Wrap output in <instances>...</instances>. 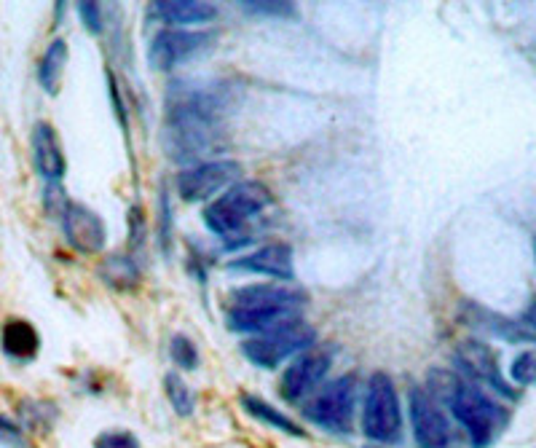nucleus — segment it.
Masks as SVG:
<instances>
[{
  "instance_id": "5701e85b",
  "label": "nucleus",
  "mask_w": 536,
  "mask_h": 448,
  "mask_svg": "<svg viewBox=\"0 0 536 448\" xmlns=\"http://www.w3.org/2000/svg\"><path fill=\"white\" fill-rule=\"evenodd\" d=\"M469 312L475 314V320H472L475 328L488 330V333H494V336H502V339H507V341L534 339V336H528V333H520V328L515 325V322L504 320V317H496V314H491L488 309H483V306H472Z\"/></svg>"
},
{
  "instance_id": "f8f14e48",
  "label": "nucleus",
  "mask_w": 536,
  "mask_h": 448,
  "mask_svg": "<svg viewBox=\"0 0 536 448\" xmlns=\"http://www.w3.org/2000/svg\"><path fill=\"white\" fill-rule=\"evenodd\" d=\"M333 368V355L327 349L311 347L295 357L293 365L282 373V398L290 403H301L314 392V389L327 379V373Z\"/></svg>"
},
{
  "instance_id": "1a4fd4ad",
  "label": "nucleus",
  "mask_w": 536,
  "mask_h": 448,
  "mask_svg": "<svg viewBox=\"0 0 536 448\" xmlns=\"http://www.w3.org/2000/svg\"><path fill=\"white\" fill-rule=\"evenodd\" d=\"M212 43H215V35L210 30H161L148 49V65L159 73H169L177 65L210 49Z\"/></svg>"
},
{
  "instance_id": "cd10ccee",
  "label": "nucleus",
  "mask_w": 536,
  "mask_h": 448,
  "mask_svg": "<svg viewBox=\"0 0 536 448\" xmlns=\"http://www.w3.org/2000/svg\"><path fill=\"white\" fill-rule=\"evenodd\" d=\"M239 9L244 14H255V17H293L295 3H282V0H266V3H252V0H244L239 3Z\"/></svg>"
},
{
  "instance_id": "6e6552de",
  "label": "nucleus",
  "mask_w": 536,
  "mask_h": 448,
  "mask_svg": "<svg viewBox=\"0 0 536 448\" xmlns=\"http://www.w3.org/2000/svg\"><path fill=\"white\" fill-rule=\"evenodd\" d=\"M242 180V164L234 159H210L199 161L188 170H183L175 178L177 196L188 204L207 202L220 191L226 194L228 188Z\"/></svg>"
},
{
  "instance_id": "b1692460",
  "label": "nucleus",
  "mask_w": 536,
  "mask_h": 448,
  "mask_svg": "<svg viewBox=\"0 0 536 448\" xmlns=\"http://www.w3.org/2000/svg\"><path fill=\"white\" fill-rule=\"evenodd\" d=\"M19 416L25 427L35 432H49L54 419H57V406L49 400H22L19 403Z\"/></svg>"
},
{
  "instance_id": "f704fd0d",
  "label": "nucleus",
  "mask_w": 536,
  "mask_h": 448,
  "mask_svg": "<svg viewBox=\"0 0 536 448\" xmlns=\"http://www.w3.org/2000/svg\"><path fill=\"white\" fill-rule=\"evenodd\" d=\"M362 448H386V446H376V443H368V446H362Z\"/></svg>"
},
{
  "instance_id": "f3484780",
  "label": "nucleus",
  "mask_w": 536,
  "mask_h": 448,
  "mask_svg": "<svg viewBox=\"0 0 536 448\" xmlns=\"http://www.w3.org/2000/svg\"><path fill=\"white\" fill-rule=\"evenodd\" d=\"M151 14L167 25H207L218 17V6L204 0H159L151 3Z\"/></svg>"
},
{
  "instance_id": "a211bd4d",
  "label": "nucleus",
  "mask_w": 536,
  "mask_h": 448,
  "mask_svg": "<svg viewBox=\"0 0 536 448\" xmlns=\"http://www.w3.org/2000/svg\"><path fill=\"white\" fill-rule=\"evenodd\" d=\"M0 349L9 360L30 363L41 352V336H38L33 322L9 320L0 330Z\"/></svg>"
},
{
  "instance_id": "dca6fc26",
  "label": "nucleus",
  "mask_w": 536,
  "mask_h": 448,
  "mask_svg": "<svg viewBox=\"0 0 536 448\" xmlns=\"http://www.w3.org/2000/svg\"><path fill=\"white\" fill-rule=\"evenodd\" d=\"M295 320H301V309H290V306L228 309V328L234 333H252V336H263V333H271V330Z\"/></svg>"
},
{
  "instance_id": "0eeeda50",
  "label": "nucleus",
  "mask_w": 536,
  "mask_h": 448,
  "mask_svg": "<svg viewBox=\"0 0 536 448\" xmlns=\"http://www.w3.org/2000/svg\"><path fill=\"white\" fill-rule=\"evenodd\" d=\"M411 408V430L416 448H464V435L456 430L451 416L424 387H411L408 392Z\"/></svg>"
},
{
  "instance_id": "a878e982",
  "label": "nucleus",
  "mask_w": 536,
  "mask_h": 448,
  "mask_svg": "<svg viewBox=\"0 0 536 448\" xmlns=\"http://www.w3.org/2000/svg\"><path fill=\"white\" fill-rule=\"evenodd\" d=\"M169 357H172V363L185 373L196 371L201 363L199 347H196L188 336H183V333H175V336L169 339Z\"/></svg>"
},
{
  "instance_id": "aec40b11",
  "label": "nucleus",
  "mask_w": 536,
  "mask_h": 448,
  "mask_svg": "<svg viewBox=\"0 0 536 448\" xmlns=\"http://www.w3.org/2000/svg\"><path fill=\"white\" fill-rule=\"evenodd\" d=\"M67 68V41L65 38H54L46 46L41 62H38V81L51 97H57L62 89V76Z\"/></svg>"
},
{
  "instance_id": "f03ea898",
  "label": "nucleus",
  "mask_w": 536,
  "mask_h": 448,
  "mask_svg": "<svg viewBox=\"0 0 536 448\" xmlns=\"http://www.w3.org/2000/svg\"><path fill=\"white\" fill-rule=\"evenodd\" d=\"M274 204V194L260 180H239L226 194L204 207V223L218 237L236 239L255 215Z\"/></svg>"
},
{
  "instance_id": "4be33fe9",
  "label": "nucleus",
  "mask_w": 536,
  "mask_h": 448,
  "mask_svg": "<svg viewBox=\"0 0 536 448\" xmlns=\"http://www.w3.org/2000/svg\"><path fill=\"white\" fill-rule=\"evenodd\" d=\"M164 395H167L169 406H172V411H175L177 416L191 419L193 411H196V395H193L191 384L177 371L164 376Z\"/></svg>"
},
{
  "instance_id": "9d476101",
  "label": "nucleus",
  "mask_w": 536,
  "mask_h": 448,
  "mask_svg": "<svg viewBox=\"0 0 536 448\" xmlns=\"http://www.w3.org/2000/svg\"><path fill=\"white\" fill-rule=\"evenodd\" d=\"M456 368H459L461 373H467L469 379L478 381V384H486L488 389H494V392H499L502 398H510V400H518V389L512 387L510 381L504 379L502 373V365H499V357H496V352L488 344H483V341L478 339H464L456 347Z\"/></svg>"
},
{
  "instance_id": "473e14b6",
  "label": "nucleus",
  "mask_w": 536,
  "mask_h": 448,
  "mask_svg": "<svg viewBox=\"0 0 536 448\" xmlns=\"http://www.w3.org/2000/svg\"><path fill=\"white\" fill-rule=\"evenodd\" d=\"M78 14L84 19V27L92 35L102 33V6L100 3H78Z\"/></svg>"
},
{
  "instance_id": "c9c22d12",
  "label": "nucleus",
  "mask_w": 536,
  "mask_h": 448,
  "mask_svg": "<svg viewBox=\"0 0 536 448\" xmlns=\"http://www.w3.org/2000/svg\"><path fill=\"white\" fill-rule=\"evenodd\" d=\"M534 255H536V237H534Z\"/></svg>"
},
{
  "instance_id": "c756f323",
  "label": "nucleus",
  "mask_w": 536,
  "mask_h": 448,
  "mask_svg": "<svg viewBox=\"0 0 536 448\" xmlns=\"http://www.w3.org/2000/svg\"><path fill=\"white\" fill-rule=\"evenodd\" d=\"M94 448H143L140 446V438L134 435L132 430H102L97 438H94Z\"/></svg>"
},
{
  "instance_id": "7ed1b4c3",
  "label": "nucleus",
  "mask_w": 536,
  "mask_h": 448,
  "mask_svg": "<svg viewBox=\"0 0 536 448\" xmlns=\"http://www.w3.org/2000/svg\"><path fill=\"white\" fill-rule=\"evenodd\" d=\"M448 408L467 435L469 448H491L510 424V411L472 384H461Z\"/></svg>"
},
{
  "instance_id": "ddd939ff",
  "label": "nucleus",
  "mask_w": 536,
  "mask_h": 448,
  "mask_svg": "<svg viewBox=\"0 0 536 448\" xmlns=\"http://www.w3.org/2000/svg\"><path fill=\"white\" fill-rule=\"evenodd\" d=\"M228 266L234 271H250V274H263V277L282 279V282H290L295 277V255L287 242H271V245L258 247L252 253L239 255Z\"/></svg>"
},
{
  "instance_id": "412c9836",
  "label": "nucleus",
  "mask_w": 536,
  "mask_h": 448,
  "mask_svg": "<svg viewBox=\"0 0 536 448\" xmlns=\"http://www.w3.org/2000/svg\"><path fill=\"white\" fill-rule=\"evenodd\" d=\"M100 279L113 290H134L140 285V263L134 255H110L100 263Z\"/></svg>"
},
{
  "instance_id": "4468645a",
  "label": "nucleus",
  "mask_w": 536,
  "mask_h": 448,
  "mask_svg": "<svg viewBox=\"0 0 536 448\" xmlns=\"http://www.w3.org/2000/svg\"><path fill=\"white\" fill-rule=\"evenodd\" d=\"M33 161L35 170L46 183L57 186L59 180L67 175V159L65 148L59 143L57 129L51 127L49 121H38L33 127Z\"/></svg>"
},
{
  "instance_id": "7c9ffc66",
  "label": "nucleus",
  "mask_w": 536,
  "mask_h": 448,
  "mask_svg": "<svg viewBox=\"0 0 536 448\" xmlns=\"http://www.w3.org/2000/svg\"><path fill=\"white\" fill-rule=\"evenodd\" d=\"M129 247L143 250L145 247V212L143 207H132L129 212Z\"/></svg>"
},
{
  "instance_id": "2f4dec72",
  "label": "nucleus",
  "mask_w": 536,
  "mask_h": 448,
  "mask_svg": "<svg viewBox=\"0 0 536 448\" xmlns=\"http://www.w3.org/2000/svg\"><path fill=\"white\" fill-rule=\"evenodd\" d=\"M159 234H161V247H164V253L169 250V234H172V207H169V196L167 191H161L159 196Z\"/></svg>"
},
{
  "instance_id": "9b49d317",
  "label": "nucleus",
  "mask_w": 536,
  "mask_h": 448,
  "mask_svg": "<svg viewBox=\"0 0 536 448\" xmlns=\"http://www.w3.org/2000/svg\"><path fill=\"white\" fill-rule=\"evenodd\" d=\"M59 220H62L67 245L73 247L78 255H97L108 245L105 220L94 210H89L86 204L67 199V204L59 212Z\"/></svg>"
},
{
  "instance_id": "bb28decb",
  "label": "nucleus",
  "mask_w": 536,
  "mask_h": 448,
  "mask_svg": "<svg viewBox=\"0 0 536 448\" xmlns=\"http://www.w3.org/2000/svg\"><path fill=\"white\" fill-rule=\"evenodd\" d=\"M510 384L512 387L536 384V349H526V352L515 355L510 365Z\"/></svg>"
},
{
  "instance_id": "6ab92c4d",
  "label": "nucleus",
  "mask_w": 536,
  "mask_h": 448,
  "mask_svg": "<svg viewBox=\"0 0 536 448\" xmlns=\"http://www.w3.org/2000/svg\"><path fill=\"white\" fill-rule=\"evenodd\" d=\"M239 406H242L244 411H247V416H252L255 422L268 424L271 430L282 432L285 438H295V440L306 438V430H303L301 424L295 422V419H290L287 414H282V411L271 406L268 400L252 395V392H244L242 398H239Z\"/></svg>"
},
{
  "instance_id": "20e7f679",
  "label": "nucleus",
  "mask_w": 536,
  "mask_h": 448,
  "mask_svg": "<svg viewBox=\"0 0 536 448\" xmlns=\"http://www.w3.org/2000/svg\"><path fill=\"white\" fill-rule=\"evenodd\" d=\"M362 435L376 446H389L402 440V406L397 398V384L384 371L370 373L365 387Z\"/></svg>"
},
{
  "instance_id": "423d86ee",
  "label": "nucleus",
  "mask_w": 536,
  "mask_h": 448,
  "mask_svg": "<svg viewBox=\"0 0 536 448\" xmlns=\"http://www.w3.org/2000/svg\"><path fill=\"white\" fill-rule=\"evenodd\" d=\"M314 341H317V330L311 328L309 322L295 320L282 325V328L271 330V333L242 341V355L252 365L271 371V368H279V365L285 363L287 357L314 347Z\"/></svg>"
},
{
  "instance_id": "393cba45",
  "label": "nucleus",
  "mask_w": 536,
  "mask_h": 448,
  "mask_svg": "<svg viewBox=\"0 0 536 448\" xmlns=\"http://www.w3.org/2000/svg\"><path fill=\"white\" fill-rule=\"evenodd\" d=\"M461 384H464V381H461L456 373L443 371V368H432V371H429L427 387L424 389H427L429 395L443 406V403H451V400L456 398V392L461 389Z\"/></svg>"
},
{
  "instance_id": "c85d7f7f",
  "label": "nucleus",
  "mask_w": 536,
  "mask_h": 448,
  "mask_svg": "<svg viewBox=\"0 0 536 448\" xmlns=\"http://www.w3.org/2000/svg\"><path fill=\"white\" fill-rule=\"evenodd\" d=\"M0 446L3 448H30L25 427L14 422L11 416L0 414Z\"/></svg>"
},
{
  "instance_id": "f257e3e1",
  "label": "nucleus",
  "mask_w": 536,
  "mask_h": 448,
  "mask_svg": "<svg viewBox=\"0 0 536 448\" xmlns=\"http://www.w3.org/2000/svg\"><path fill=\"white\" fill-rule=\"evenodd\" d=\"M220 92H183L172 100L164 124V148L169 159L180 164H199L220 148Z\"/></svg>"
},
{
  "instance_id": "39448f33",
  "label": "nucleus",
  "mask_w": 536,
  "mask_h": 448,
  "mask_svg": "<svg viewBox=\"0 0 536 448\" xmlns=\"http://www.w3.org/2000/svg\"><path fill=\"white\" fill-rule=\"evenodd\" d=\"M357 387H360V381L354 373L327 381L317 395H311L303 403L306 422L330 432V435H349L354 422V408H357Z\"/></svg>"
},
{
  "instance_id": "72a5a7b5",
  "label": "nucleus",
  "mask_w": 536,
  "mask_h": 448,
  "mask_svg": "<svg viewBox=\"0 0 536 448\" xmlns=\"http://www.w3.org/2000/svg\"><path fill=\"white\" fill-rule=\"evenodd\" d=\"M523 322H526L528 328H531V336L536 339V298L531 301V304H528L526 314H523Z\"/></svg>"
},
{
  "instance_id": "2eb2a0df",
  "label": "nucleus",
  "mask_w": 536,
  "mask_h": 448,
  "mask_svg": "<svg viewBox=\"0 0 536 448\" xmlns=\"http://www.w3.org/2000/svg\"><path fill=\"white\" fill-rule=\"evenodd\" d=\"M309 304V296L293 285H244L228 296V309H255V306H290L301 309Z\"/></svg>"
}]
</instances>
